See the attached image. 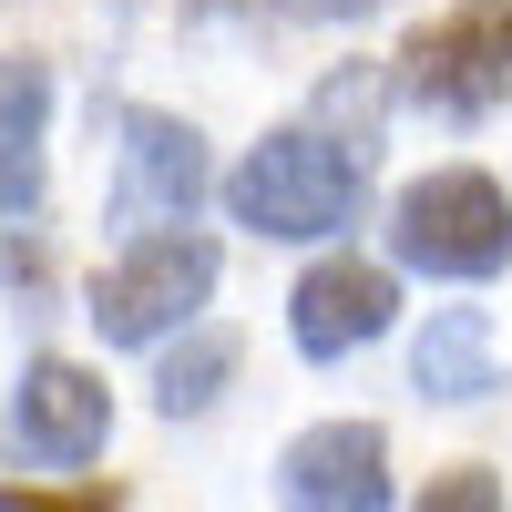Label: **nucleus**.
<instances>
[{
    "instance_id": "1",
    "label": "nucleus",
    "mask_w": 512,
    "mask_h": 512,
    "mask_svg": "<svg viewBox=\"0 0 512 512\" xmlns=\"http://www.w3.org/2000/svg\"><path fill=\"white\" fill-rule=\"evenodd\" d=\"M226 216L256 236H338L359 216V144L328 134H267L226 175Z\"/></svg>"
},
{
    "instance_id": "2",
    "label": "nucleus",
    "mask_w": 512,
    "mask_h": 512,
    "mask_svg": "<svg viewBox=\"0 0 512 512\" xmlns=\"http://www.w3.org/2000/svg\"><path fill=\"white\" fill-rule=\"evenodd\" d=\"M390 256L420 277H502L512 267V205L492 175H420L390 205Z\"/></svg>"
},
{
    "instance_id": "3",
    "label": "nucleus",
    "mask_w": 512,
    "mask_h": 512,
    "mask_svg": "<svg viewBox=\"0 0 512 512\" xmlns=\"http://www.w3.org/2000/svg\"><path fill=\"white\" fill-rule=\"evenodd\" d=\"M400 82H410V103H431L451 123L502 113L512 103V0H461V11H441L400 52Z\"/></svg>"
},
{
    "instance_id": "4",
    "label": "nucleus",
    "mask_w": 512,
    "mask_h": 512,
    "mask_svg": "<svg viewBox=\"0 0 512 512\" xmlns=\"http://www.w3.org/2000/svg\"><path fill=\"white\" fill-rule=\"evenodd\" d=\"M205 297H216V246L154 226V236L93 287V328H103V349H154V338L185 328Z\"/></svg>"
},
{
    "instance_id": "5",
    "label": "nucleus",
    "mask_w": 512,
    "mask_h": 512,
    "mask_svg": "<svg viewBox=\"0 0 512 512\" xmlns=\"http://www.w3.org/2000/svg\"><path fill=\"white\" fill-rule=\"evenodd\" d=\"M113 441V400L93 369L72 359H31L21 390H11V420H0V451L21 461V472H82Z\"/></svg>"
},
{
    "instance_id": "6",
    "label": "nucleus",
    "mask_w": 512,
    "mask_h": 512,
    "mask_svg": "<svg viewBox=\"0 0 512 512\" xmlns=\"http://www.w3.org/2000/svg\"><path fill=\"white\" fill-rule=\"evenodd\" d=\"M205 195V144L195 123L175 113H123V164H113V226L123 236H154V226H185Z\"/></svg>"
},
{
    "instance_id": "7",
    "label": "nucleus",
    "mask_w": 512,
    "mask_h": 512,
    "mask_svg": "<svg viewBox=\"0 0 512 512\" xmlns=\"http://www.w3.org/2000/svg\"><path fill=\"white\" fill-rule=\"evenodd\" d=\"M277 492L308 502V512H379L390 502V441H379L369 420H318V431L287 441Z\"/></svg>"
},
{
    "instance_id": "8",
    "label": "nucleus",
    "mask_w": 512,
    "mask_h": 512,
    "mask_svg": "<svg viewBox=\"0 0 512 512\" xmlns=\"http://www.w3.org/2000/svg\"><path fill=\"white\" fill-rule=\"evenodd\" d=\"M390 308H400L390 267H369V256H328V267L297 277L287 328H297V349H308V359H349V349H369V338L390 328Z\"/></svg>"
},
{
    "instance_id": "9",
    "label": "nucleus",
    "mask_w": 512,
    "mask_h": 512,
    "mask_svg": "<svg viewBox=\"0 0 512 512\" xmlns=\"http://www.w3.org/2000/svg\"><path fill=\"white\" fill-rule=\"evenodd\" d=\"M410 379H420L431 400H492L502 369H492V328H482V308H441L431 328H420Z\"/></svg>"
},
{
    "instance_id": "10",
    "label": "nucleus",
    "mask_w": 512,
    "mask_h": 512,
    "mask_svg": "<svg viewBox=\"0 0 512 512\" xmlns=\"http://www.w3.org/2000/svg\"><path fill=\"white\" fill-rule=\"evenodd\" d=\"M41 113H52V72L0 62V216H21L41 195Z\"/></svg>"
},
{
    "instance_id": "11",
    "label": "nucleus",
    "mask_w": 512,
    "mask_h": 512,
    "mask_svg": "<svg viewBox=\"0 0 512 512\" xmlns=\"http://www.w3.org/2000/svg\"><path fill=\"white\" fill-rule=\"evenodd\" d=\"M226 369H236V338L226 328H195L175 359H164V379H154V400H164V420H195L205 400L226 390Z\"/></svg>"
},
{
    "instance_id": "12",
    "label": "nucleus",
    "mask_w": 512,
    "mask_h": 512,
    "mask_svg": "<svg viewBox=\"0 0 512 512\" xmlns=\"http://www.w3.org/2000/svg\"><path fill=\"white\" fill-rule=\"evenodd\" d=\"M328 113L349 123V144L369 154V123H379V82H369V72H349V82H328Z\"/></svg>"
},
{
    "instance_id": "13",
    "label": "nucleus",
    "mask_w": 512,
    "mask_h": 512,
    "mask_svg": "<svg viewBox=\"0 0 512 512\" xmlns=\"http://www.w3.org/2000/svg\"><path fill=\"white\" fill-rule=\"evenodd\" d=\"M431 502H441V512H492L502 482H492V472H451V482H431Z\"/></svg>"
},
{
    "instance_id": "14",
    "label": "nucleus",
    "mask_w": 512,
    "mask_h": 512,
    "mask_svg": "<svg viewBox=\"0 0 512 512\" xmlns=\"http://www.w3.org/2000/svg\"><path fill=\"white\" fill-rule=\"evenodd\" d=\"M287 11H308V21H359V11H379V0H287Z\"/></svg>"
},
{
    "instance_id": "15",
    "label": "nucleus",
    "mask_w": 512,
    "mask_h": 512,
    "mask_svg": "<svg viewBox=\"0 0 512 512\" xmlns=\"http://www.w3.org/2000/svg\"><path fill=\"white\" fill-rule=\"evenodd\" d=\"M0 277H41V246L21 236V246H0Z\"/></svg>"
}]
</instances>
